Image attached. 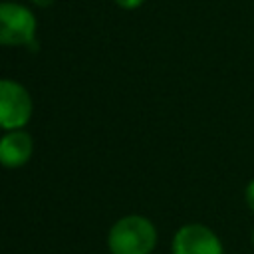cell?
<instances>
[{
    "instance_id": "6da1fadb",
    "label": "cell",
    "mask_w": 254,
    "mask_h": 254,
    "mask_svg": "<svg viewBox=\"0 0 254 254\" xmlns=\"http://www.w3.org/2000/svg\"><path fill=\"white\" fill-rule=\"evenodd\" d=\"M157 228L143 214H127L113 222L107 234L111 254H151L157 246Z\"/></svg>"
},
{
    "instance_id": "7a4b0ae2",
    "label": "cell",
    "mask_w": 254,
    "mask_h": 254,
    "mask_svg": "<svg viewBox=\"0 0 254 254\" xmlns=\"http://www.w3.org/2000/svg\"><path fill=\"white\" fill-rule=\"evenodd\" d=\"M34 113L30 91L16 79L0 77V129H24Z\"/></svg>"
},
{
    "instance_id": "3957f363",
    "label": "cell",
    "mask_w": 254,
    "mask_h": 254,
    "mask_svg": "<svg viewBox=\"0 0 254 254\" xmlns=\"http://www.w3.org/2000/svg\"><path fill=\"white\" fill-rule=\"evenodd\" d=\"M34 12L18 2H0V46H28L36 38Z\"/></svg>"
},
{
    "instance_id": "277c9868",
    "label": "cell",
    "mask_w": 254,
    "mask_h": 254,
    "mask_svg": "<svg viewBox=\"0 0 254 254\" xmlns=\"http://www.w3.org/2000/svg\"><path fill=\"white\" fill-rule=\"evenodd\" d=\"M171 254H224V244L210 226L187 222L173 234Z\"/></svg>"
},
{
    "instance_id": "5b68a950",
    "label": "cell",
    "mask_w": 254,
    "mask_h": 254,
    "mask_svg": "<svg viewBox=\"0 0 254 254\" xmlns=\"http://www.w3.org/2000/svg\"><path fill=\"white\" fill-rule=\"evenodd\" d=\"M34 153V139L26 129L4 131L0 137V165L6 169L24 167Z\"/></svg>"
},
{
    "instance_id": "8992f818",
    "label": "cell",
    "mask_w": 254,
    "mask_h": 254,
    "mask_svg": "<svg viewBox=\"0 0 254 254\" xmlns=\"http://www.w3.org/2000/svg\"><path fill=\"white\" fill-rule=\"evenodd\" d=\"M244 200H246L248 208H250L252 214H254V179H250L248 185H246V189H244Z\"/></svg>"
},
{
    "instance_id": "52a82bcc",
    "label": "cell",
    "mask_w": 254,
    "mask_h": 254,
    "mask_svg": "<svg viewBox=\"0 0 254 254\" xmlns=\"http://www.w3.org/2000/svg\"><path fill=\"white\" fill-rule=\"evenodd\" d=\"M119 8H123V10H135V8H139L145 0H113Z\"/></svg>"
},
{
    "instance_id": "ba28073f",
    "label": "cell",
    "mask_w": 254,
    "mask_h": 254,
    "mask_svg": "<svg viewBox=\"0 0 254 254\" xmlns=\"http://www.w3.org/2000/svg\"><path fill=\"white\" fill-rule=\"evenodd\" d=\"M250 240H252V246H254V228H252V236H250Z\"/></svg>"
}]
</instances>
